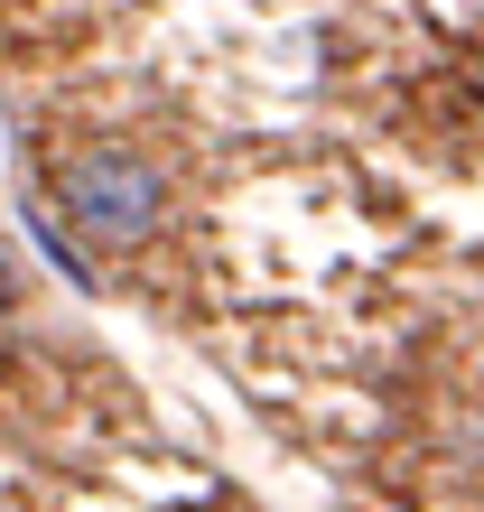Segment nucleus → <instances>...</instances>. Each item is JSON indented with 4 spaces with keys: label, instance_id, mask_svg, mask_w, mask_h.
I'll return each instance as SVG.
<instances>
[{
    "label": "nucleus",
    "instance_id": "f257e3e1",
    "mask_svg": "<svg viewBox=\"0 0 484 512\" xmlns=\"http://www.w3.org/2000/svg\"><path fill=\"white\" fill-rule=\"evenodd\" d=\"M66 224H84L94 243H140V233H159V215H168V177L140 159V149H121V140H103V149H84V159H66Z\"/></svg>",
    "mask_w": 484,
    "mask_h": 512
},
{
    "label": "nucleus",
    "instance_id": "f03ea898",
    "mask_svg": "<svg viewBox=\"0 0 484 512\" xmlns=\"http://www.w3.org/2000/svg\"><path fill=\"white\" fill-rule=\"evenodd\" d=\"M0 512H10V503H0Z\"/></svg>",
    "mask_w": 484,
    "mask_h": 512
}]
</instances>
